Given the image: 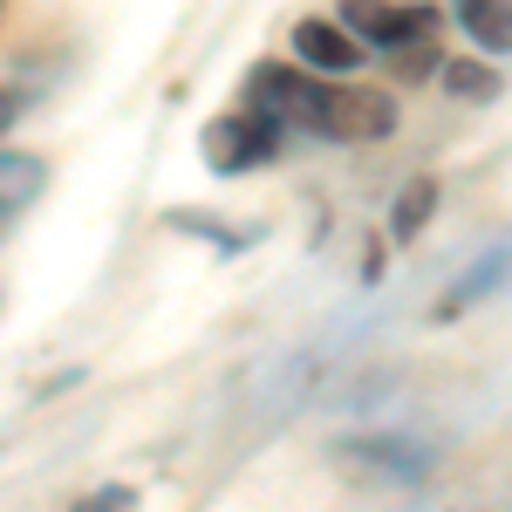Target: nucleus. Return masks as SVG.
Returning <instances> with one entry per match:
<instances>
[{
    "instance_id": "obj_1",
    "label": "nucleus",
    "mask_w": 512,
    "mask_h": 512,
    "mask_svg": "<svg viewBox=\"0 0 512 512\" xmlns=\"http://www.w3.org/2000/svg\"><path fill=\"white\" fill-rule=\"evenodd\" d=\"M246 110L274 123H301L315 137H335V144H376L396 130V103L376 96V89H349L335 76H301V69H253L246 76Z\"/></svg>"
},
{
    "instance_id": "obj_2",
    "label": "nucleus",
    "mask_w": 512,
    "mask_h": 512,
    "mask_svg": "<svg viewBox=\"0 0 512 512\" xmlns=\"http://www.w3.org/2000/svg\"><path fill=\"white\" fill-rule=\"evenodd\" d=\"M274 144H280V123L260 117V110H226V117H212L198 130V151H205V164H212L219 178L260 171V164L274 158Z\"/></svg>"
},
{
    "instance_id": "obj_3",
    "label": "nucleus",
    "mask_w": 512,
    "mask_h": 512,
    "mask_svg": "<svg viewBox=\"0 0 512 512\" xmlns=\"http://www.w3.org/2000/svg\"><path fill=\"white\" fill-rule=\"evenodd\" d=\"M342 21L362 35V48H383V55H417L437 35L431 7H396V0H342Z\"/></svg>"
},
{
    "instance_id": "obj_4",
    "label": "nucleus",
    "mask_w": 512,
    "mask_h": 512,
    "mask_svg": "<svg viewBox=\"0 0 512 512\" xmlns=\"http://www.w3.org/2000/svg\"><path fill=\"white\" fill-rule=\"evenodd\" d=\"M294 62L301 69H315V76H349L355 62H362V35H355L349 21H301L294 28Z\"/></svg>"
},
{
    "instance_id": "obj_5",
    "label": "nucleus",
    "mask_w": 512,
    "mask_h": 512,
    "mask_svg": "<svg viewBox=\"0 0 512 512\" xmlns=\"http://www.w3.org/2000/svg\"><path fill=\"white\" fill-rule=\"evenodd\" d=\"M48 185V164L28 158V151H0V219L7 212H28Z\"/></svg>"
},
{
    "instance_id": "obj_6",
    "label": "nucleus",
    "mask_w": 512,
    "mask_h": 512,
    "mask_svg": "<svg viewBox=\"0 0 512 512\" xmlns=\"http://www.w3.org/2000/svg\"><path fill=\"white\" fill-rule=\"evenodd\" d=\"M465 35L485 55H512V0H465Z\"/></svg>"
},
{
    "instance_id": "obj_7",
    "label": "nucleus",
    "mask_w": 512,
    "mask_h": 512,
    "mask_svg": "<svg viewBox=\"0 0 512 512\" xmlns=\"http://www.w3.org/2000/svg\"><path fill=\"white\" fill-rule=\"evenodd\" d=\"M431 198H437V185H410V192H403V205H396V239H417V233H424Z\"/></svg>"
},
{
    "instance_id": "obj_8",
    "label": "nucleus",
    "mask_w": 512,
    "mask_h": 512,
    "mask_svg": "<svg viewBox=\"0 0 512 512\" xmlns=\"http://www.w3.org/2000/svg\"><path fill=\"white\" fill-rule=\"evenodd\" d=\"M444 89H458V96H492L499 76H485V69H472V62H444Z\"/></svg>"
},
{
    "instance_id": "obj_9",
    "label": "nucleus",
    "mask_w": 512,
    "mask_h": 512,
    "mask_svg": "<svg viewBox=\"0 0 512 512\" xmlns=\"http://www.w3.org/2000/svg\"><path fill=\"white\" fill-rule=\"evenodd\" d=\"M82 512H130V492H123V485H110L103 499H89V506H82Z\"/></svg>"
},
{
    "instance_id": "obj_10",
    "label": "nucleus",
    "mask_w": 512,
    "mask_h": 512,
    "mask_svg": "<svg viewBox=\"0 0 512 512\" xmlns=\"http://www.w3.org/2000/svg\"><path fill=\"white\" fill-rule=\"evenodd\" d=\"M21 117V103H14V89H7V82H0V130H7V123Z\"/></svg>"
},
{
    "instance_id": "obj_11",
    "label": "nucleus",
    "mask_w": 512,
    "mask_h": 512,
    "mask_svg": "<svg viewBox=\"0 0 512 512\" xmlns=\"http://www.w3.org/2000/svg\"><path fill=\"white\" fill-rule=\"evenodd\" d=\"M0 14H7V0H0Z\"/></svg>"
}]
</instances>
